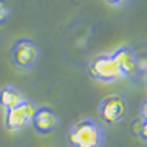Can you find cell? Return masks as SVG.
Masks as SVG:
<instances>
[{
  "label": "cell",
  "instance_id": "cell-2",
  "mask_svg": "<svg viewBox=\"0 0 147 147\" xmlns=\"http://www.w3.org/2000/svg\"><path fill=\"white\" fill-rule=\"evenodd\" d=\"M37 107L38 106L34 102L25 99L21 105L5 110V128L13 134L25 131L28 127H31V121Z\"/></svg>",
  "mask_w": 147,
  "mask_h": 147
},
{
  "label": "cell",
  "instance_id": "cell-3",
  "mask_svg": "<svg viewBox=\"0 0 147 147\" xmlns=\"http://www.w3.org/2000/svg\"><path fill=\"white\" fill-rule=\"evenodd\" d=\"M128 113V102L122 94L112 93L99 103V116L105 124H119Z\"/></svg>",
  "mask_w": 147,
  "mask_h": 147
},
{
  "label": "cell",
  "instance_id": "cell-1",
  "mask_svg": "<svg viewBox=\"0 0 147 147\" xmlns=\"http://www.w3.org/2000/svg\"><path fill=\"white\" fill-rule=\"evenodd\" d=\"M103 127L91 118L75 122L68 131V144L71 147H103Z\"/></svg>",
  "mask_w": 147,
  "mask_h": 147
},
{
  "label": "cell",
  "instance_id": "cell-7",
  "mask_svg": "<svg viewBox=\"0 0 147 147\" xmlns=\"http://www.w3.org/2000/svg\"><path fill=\"white\" fill-rule=\"evenodd\" d=\"M59 124L57 115L49 107H37L35 113L31 121V127L35 129V132L46 136V134L52 132Z\"/></svg>",
  "mask_w": 147,
  "mask_h": 147
},
{
  "label": "cell",
  "instance_id": "cell-4",
  "mask_svg": "<svg viewBox=\"0 0 147 147\" xmlns=\"http://www.w3.org/2000/svg\"><path fill=\"white\" fill-rule=\"evenodd\" d=\"M90 77L99 82H115L122 78V74L112 55H99L91 59L88 65Z\"/></svg>",
  "mask_w": 147,
  "mask_h": 147
},
{
  "label": "cell",
  "instance_id": "cell-9",
  "mask_svg": "<svg viewBox=\"0 0 147 147\" xmlns=\"http://www.w3.org/2000/svg\"><path fill=\"white\" fill-rule=\"evenodd\" d=\"M131 128H132L134 136H137L141 141H146V140H147V127H146V121L137 119V121L132 124Z\"/></svg>",
  "mask_w": 147,
  "mask_h": 147
},
{
  "label": "cell",
  "instance_id": "cell-10",
  "mask_svg": "<svg viewBox=\"0 0 147 147\" xmlns=\"http://www.w3.org/2000/svg\"><path fill=\"white\" fill-rule=\"evenodd\" d=\"M7 18H9V6L6 5V2L0 0V25L5 24Z\"/></svg>",
  "mask_w": 147,
  "mask_h": 147
},
{
  "label": "cell",
  "instance_id": "cell-6",
  "mask_svg": "<svg viewBox=\"0 0 147 147\" xmlns=\"http://www.w3.org/2000/svg\"><path fill=\"white\" fill-rule=\"evenodd\" d=\"M112 57L115 59V62L122 74V78L127 77L131 78L134 75L138 74V57L136 55V52L132 50L128 46H121L112 53Z\"/></svg>",
  "mask_w": 147,
  "mask_h": 147
},
{
  "label": "cell",
  "instance_id": "cell-5",
  "mask_svg": "<svg viewBox=\"0 0 147 147\" xmlns=\"http://www.w3.org/2000/svg\"><path fill=\"white\" fill-rule=\"evenodd\" d=\"M40 50L35 43L27 38H19L12 46V62L19 69H30L35 65Z\"/></svg>",
  "mask_w": 147,
  "mask_h": 147
},
{
  "label": "cell",
  "instance_id": "cell-11",
  "mask_svg": "<svg viewBox=\"0 0 147 147\" xmlns=\"http://www.w3.org/2000/svg\"><path fill=\"white\" fill-rule=\"evenodd\" d=\"M106 2L112 6H122V5H125L128 0H106Z\"/></svg>",
  "mask_w": 147,
  "mask_h": 147
},
{
  "label": "cell",
  "instance_id": "cell-8",
  "mask_svg": "<svg viewBox=\"0 0 147 147\" xmlns=\"http://www.w3.org/2000/svg\"><path fill=\"white\" fill-rule=\"evenodd\" d=\"M25 99L27 97L24 96V93L15 85H5L0 88V107H3L5 110L21 105Z\"/></svg>",
  "mask_w": 147,
  "mask_h": 147
}]
</instances>
